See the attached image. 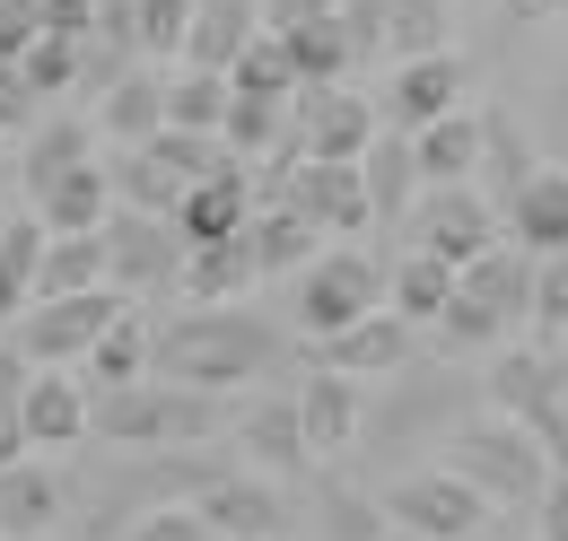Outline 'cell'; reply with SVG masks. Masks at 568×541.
I'll list each match as a JSON object with an SVG mask.
<instances>
[{
  "mask_svg": "<svg viewBox=\"0 0 568 541\" xmlns=\"http://www.w3.org/2000/svg\"><path fill=\"white\" fill-rule=\"evenodd\" d=\"M525 306H534V263L498 245L473 270H455V297H446V315L428 333L446 340V349H498L507 324H525Z\"/></svg>",
  "mask_w": 568,
  "mask_h": 541,
  "instance_id": "5",
  "label": "cell"
},
{
  "mask_svg": "<svg viewBox=\"0 0 568 541\" xmlns=\"http://www.w3.org/2000/svg\"><path fill=\"white\" fill-rule=\"evenodd\" d=\"M358 184H367L376 227H394V218L412 210V140H403V132H376V140H367V157H358Z\"/></svg>",
  "mask_w": 568,
  "mask_h": 541,
  "instance_id": "33",
  "label": "cell"
},
{
  "mask_svg": "<svg viewBox=\"0 0 568 541\" xmlns=\"http://www.w3.org/2000/svg\"><path fill=\"white\" fill-rule=\"evenodd\" d=\"M123 541H211V524H202V516L175 498V507H149V516H141V524H132Z\"/></svg>",
  "mask_w": 568,
  "mask_h": 541,
  "instance_id": "42",
  "label": "cell"
},
{
  "mask_svg": "<svg viewBox=\"0 0 568 541\" xmlns=\"http://www.w3.org/2000/svg\"><path fill=\"white\" fill-rule=\"evenodd\" d=\"M288 140V105H263V96H227V123H219V157L254 166Z\"/></svg>",
  "mask_w": 568,
  "mask_h": 541,
  "instance_id": "36",
  "label": "cell"
},
{
  "mask_svg": "<svg viewBox=\"0 0 568 541\" xmlns=\"http://www.w3.org/2000/svg\"><path fill=\"white\" fill-rule=\"evenodd\" d=\"M490 394H498V419H516L551 463H568V385L560 367H551V349H507L490 367Z\"/></svg>",
  "mask_w": 568,
  "mask_h": 541,
  "instance_id": "8",
  "label": "cell"
},
{
  "mask_svg": "<svg viewBox=\"0 0 568 541\" xmlns=\"http://www.w3.org/2000/svg\"><path fill=\"white\" fill-rule=\"evenodd\" d=\"M385 132L376 123V105L367 96H351V88H297L288 96V166L297 157H315V166H358L367 157V140Z\"/></svg>",
  "mask_w": 568,
  "mask_h": 541,
  "instance_id": "7",
  "label": "cell"
},
{
  "mask_svg": "<svg viewBox=\"0 0 568 541\" xmlns=\"http://www.w3.org/2000/svg\"><path fill=\"white\" fill-rule=\"evenodd\" d=\"M219 123H227V79L219 70H175L166 79V132L219 140Z\"/></svg>",
  "mask_w": 568,
  "mask_h": 541,
  "instance_id": "35",
  "label": "cell"
},
{
  "mask_svg": "<svg viewBox=\"0 0 568 541\" xmlns=\"http://www.w3.org/2000/svg\"><path fill=\"white\" fill-rule=\"evenodd\" d=\"M394 541H412V533H394Z\"/></svg>",
  "mask_w": 568,
  "mask_h": 541,
  "instance_id": "52",
  "label": "cell"
},
{
  "mask_svg": "<svg viewBox=\"0 0 568 541\" xmlns=\"http://www.w3.org/2000/svg\"><path fill=\"white\" fill-rule=\"evenodd\" d=\"M297 437H306V463H324V455H342L358 437V385H342V376H306L297 394Z\"/></svg>",
  "mask_w": 568,
  "mask_h": 541,
  "instance_id": "22",
  "label": "cell"
},
{
  "mask_svg": "<svg viewBox=\"0 0 568 541\" xmlns=\"http://www.w3.org/2000/svg\"><path fill=\"white\" fill-rule=\"evenodd\" d=\"M333 541H376V524H367L358 498H333Z\"/></svg>",
  "mask_w": 568,
  "mask_h": 541,
  "instance_id": "48",
  "label": "cell"
},
{
  "mask_svg": "<svg viewBox=\"0 0 568 541\" xmlns=\"http://www.w3.org/2000/svg\"><path fill=\"white\" fill-rule=\"evenodd\" d=\"M245 254H254V279H281V270H306L315 263V227L297 218V210H254L245 218Z\"/></svg>",
  "mask_w": 568,
  "mask_h": 541,
  "instance_id": "31",
  "label": "cell"
},
{
  "mask_svg": "<svg viewBox=\"0 0 568 541\" xmlns=\"http://www.w3.org/2000/svg\"><path fill=\"white\" fill-rule=\"evenodd\" d=\"M227 428V410L211 394H184V385H123V394H97L88 410V437L114 446V455H175V446H202Z\"/></svg>",
  "mask_w": 568,
  "mask_h": 541,
  "instance_id": "2",
  "label": "cell"
},
{
  "mask_svg": "<svg viewBox=\"0 0 568 541\" xmlns=\"http://www.w3.org/2000/svg\"><path fill=\"white\" fill-rule=\"evenodd\" d=\"M0 184H9V175H0Z\"/></svg>",
  "mask_w": 568,
  "mask_h": 541,
  "instance_id": "53",
  "label": "cell"
},
{
  "mask_svg": "<svg viewBox=\"0 0 568 541\" xmlns=\"http://www.w3.org/2000/svg\"><path fill=\"white\" fill-rule=\"evenodd\" d=\"M88 157H97V123H79V114H53V123H36L27 157H18V193L36 202L53 175H71V166H88Z\"/></svg>",
  "mask_w": 568,
  "mask_h": 541,
  "instance_id": "27",
  "label": "cell"
},
{
  "mask_svg": "<svg viewBox=\"0 0 568 541\" xmlns=\"http://www.w3.org/2000/svg\"><path fill=\"white\" fill-rule=\"evenodd\" d=\"M79 376H88V394H123V385H149V324L123 306L114 324H105V340L79 358Z\"/></svg>",
  "mask_w": 568,
  "mask_h": 541,
  "instance_id": "29",
  "label": "cell"
},
{
  "mask_svg": "<svg viewBox=\"0 0 568 541\" xmlns=\"http://www.w3.org/2000/svg\"><path fill=\"white\" fill-rule=\"evenodd\" d=\"M551 9H560V18H568V0H551Z\"/></svg>",
  "mask_w": 568,
  "mask_h": 541,
  "instance_id": "51",
  "label": "cell"
},
{
  "mask_svg": "<svg viewBox=\"0 0 568 541\" xmlns=\"http://www.w3.org/2000/svg\"><path fill=\"white\" fill-rule=\"evenodd\" d=\"M446 114H464V62H455V53L394 62L385 96H376V123H385V132H403V140H420L428 123H446Z\"/></svg>",
  "mask_w": 568,
  "mask_h": 541,
  "instance_id": "11",
  "label": "cell"
},
{
  "mask_svg": "<svg viewBox=\"0 0 568 541\" xmlns=\"http://www.w3.org/2000/svg\"><path fill=\"white\" fill-rule=\"evenodd\" d=\"M412 218V254L446 270H473L481 254H498V210L473 193V184H455V193H420V210H403Z\"/></svg>",
  "mask_w": 568,
  "mask_h": 541,
  "instance_id": "10",
  "label": "cell"
},
{
  "mask_svg": "<svg viewBox=\"0 0 568 541\" xmlns=\"http://www.w3.org/2000/svg\"><path fill=\"white\" fill-rule=\"evenodd\" d=\"M18 385H27V367H18L9 349H0V402H18Z\"/></svg>",
  "mask_w": 568,
  "mask_h": 541,
  "instance_id": "50",
  "label": "cell"
},
{
  "mask_svg": "<svg viewBox=\"0 0 568 541\" xmlns=\"http://www.w3.org/2000/svg\"><path fill=\"white\" fill-rule=\"evenodd\" d=\"M315 18H342V0H263V35H297Z\"/></svg>",
  "mask_w": 568,
  "mask_h": 541,
  "instance_id": "45",
  "label": "cell"
},
{
  "mask_svg": "<svg viewBox=\"0 0 568 541\" xmlns=\"http://www.w3.org/2000/svg\"><path fill=\"white\" fill-rule=\"evenodd\" d=\"M534 541H568V463L551 472V489L534 498Z\"/></svg>",
  "mask_w": 568,
  "mask_h": 541,
  "instance_id": "46",
  "label": "cell"
},
{
  "mask_svg": "<svg viewBox=\"0 0 568 541\" xmlns=\"http://www.w3.org/2000/svg\"><path fill=\"white\" fill-rule=\"evenodd\" d=\"M446 472H455V480H464V489H473V498L498 516V507H534V498L551 489V472H560V463H551V455H542L516 419H473V428L455 437V463H446Z\"/></svg>",
  "mask_w": 568,
  "mask_h": 541,
  "instance_id": "4",
  "label": "cell"
},
{
  "mask_svg": "<svg viewBox=\"0 0 568 541\" xmlns=\"http://www.w3.org/2000/svg\"><path fill=\"white\" fill-rule=\"evenodd\" d=\"M79 62H88V44H71V35H36L27 44V62H18V88L44 105V96H71L79 88Z\"/></svg>",
  "mask_w": 568,
  "mask_h": 541,
  "instance_id": "39",
  "label": "cell"
},
{
  "mask_svg": "<svg viewBox=\"0 0 568 541\" xmlns=\"http://www.w3.org/2000/svg\"><path fill=\"white\" fill-rule=\"evenodd\" d=\"M88 288H105V236H44L36 306L44 297H88Z\"/></svg>",
  "mask_w": 568,
  "mask_h": 541,
  "instance_id": "34",
  "label": "cell"
},
{
  "mask_svg": "<svg viewBox=\"0 0 568 541\" xmlns=\"http://www.w3.org/2000/svg\"><path fill=\"white\" fill-rule=\"evenodd\" d=\"M385 44H394V62L446 53V0H385Z\"/></svg>",
  "mask_w": 568,
  "mask_h": 541,
  "instance_id": "38",
  "label": "cell"
},
{
  "mask_svg": "<svg viewBox=\"0 0 568 541\" xmlns=\"http://www.w3.org/2000/svg\"><path fill=\"white\" fill-rule=\"evenodd\" d=\"M272 358H281V340L263 333L254 315H175L166 333H149V376L158 385H184V394H245L254 376H272Z\"/></svg>",
  "mask_w": 568,
  "mask_h": 541,
  "instance_id": "1",
  "label": "cell"
},
{
  "mask_svg": "<svg viewBox=\"0 0 568 541\" xmlns=\"http://www.w3.org/2000/svg\"><path fill=\"white\" fill-rule=\"evenodd\" d=\"M175 288L193 297V315H219V306H236V297L263 288V279H254V254H245V236H236V245H202V254H184Z\"/></svg>",
  "mask_w": 568,
  "mask_h": 541,
  "instance_id": "26",
  "label": "cell"
},
{
  "mask_svg": "<svg viewBox=\"0 0 568 541\" xmlns=\"http://www.w3.org/2000/svg\"><path fill=\"white\" fill-rule=\"evenodd\" d=\"M412 175H420L428 193H455L464 175H481V114H446V123H428L412 140Z\"/></svg>",
  "mask_w": 568,
  "mask_h": 541,
  "instance_id": "25",
  "label": "cell"
},
{
  "mask_svg": "<svg viewBox=\"0 0 568 541\" xmlns=\"http://www.w3.org/2000/svg\"><path fill=\"white\" fill-rule=\"evenodd\" d=\"M62 472H44V463H18V472H0V541H53L62 533Z\"/></svg>",
  "mask_w": 568,
  "mask_h": 541,
  "instance_id": "21",
  "label": "cell"
},
{
  "mask_svg": "<svg viewBox=\"0 0 568 541\" xmlns=\"http://www.w3.org/2000/svg\"><path fill=\"white\" fill-rule=\"evenodd\" d=\"M44 27H36V0H0V70L27 62V44H36Z\"/></svg>",
  "mask_w": 568,
  "mask_h": 541,
  "instance_id": "43",
  "label": "cell"
},
{
  "mask_svg": "<svg viewBox=\"0 0 568 541\" xmlns=\"http://www.w3.org/2000/svg\"><path fill=\"white\" fill-rule=\"evenodd\" d=\"M27 463V428H18V402H0V472Z\"/></svg>",
  "mask_w": 568,
  "mask_h": 541,
  "instance_id": "49",
  "label": "cell"
},
{
  "mask_svg": "<svg viewBox=\"0 0 568 541\" xmlns=\"http://www.w3.org/2000/svg\"><path fill=\"white\" fill-rule=\"evenodd\" d=\"M281 210H297L315 236H342L351 245L358 227H376V210H367V184H358V166H315V157H297L281 184Z\"/></svg>",
  "mask_w": 568,
  "mask_h": 541,
  "instance_id": "16",
  "label": "cell"
},
{
  "mask_svg": "<svg viewBox=\"0 0 568 541\" xmlns=\"http://www.w3.org/2000/svg\"><path fill=\"white\" fill-rule=\"evenodd\" d=\"M412 358V324H394V315H367L351 333L315 340V376H342V385H367V376H394Z\"/></svg>",
  "mask_w": 568,
  "mask_h": 541,
  "instance_id": "19",
  "label": "cell"
},
{
  "mask_svg": "<svg viewBox=\"0 0 568 541\" xmlns=\"http://www.w3.org/2000/svg\"><path fill=\"white\" fill-rule=\"evenodd\" d=\"M245 218H254V184H245V166H236V157H219L211 175L175 202L166 227H175V245H184V254H202V245H236V236H245Z\"/></svg>",
  "mask_w": 568,
  "mask_h": 541,
  "instance_id": "17",
  "label": "cell"
},
{
  "mask_svg": "<svg viewBox=\"0 0 568 541\" xmlns=\"http://www.w3.org/2000/svg\"><path fill=\"white\" fill-rule=\"evenodd\" d=\"M27 210H36L44 236H105V227H114V175H105V157H88V166H71V175H53Z\"/></svg>",
  "mask_w": 568,
  "mask_h": 541,
  "instance_id": "18",
  "label": "cell"
},
{
  "mask_svg": "<svg viewBox=\"0 0 568 541\" xmlns=\"http://www.w3.org/2000/svg\"><path fill=\"white\" fill-rule=\"evenodd\" d=\"M525 324L542 333V349H551V340H568V254L534 263V306H525Z\"/></svg>",
  "mask_w": 568,
  "mask_h": 541,
  "instance_id": "41",
  "label": "cell"
},
{
  "mask_svg": "<svg viewBox=\"0 0 568 541\" xmlns=\"http://www.w3.org/2000/svg\"><path fill=\"white\" fill-rule=\"evenodd\" d=\"M175 270H184V245H175V227L166 218H123L114 210V227H105V288L132 306V297H149V288H175Z\"/></svg>",
  "mask_w": 568,
  "mask_h": 541,
  "instance_id": "12",
  "label": "cell"
},
{
  "mask_svg": "<svg viewBox=\"0 0 568 541\" xmlns=\"http://www.w3.org/2000/svg\"><path fill=\"white\" fill-rule=\"evenodd\" d=\"M88 410H97V394H88L79 367H44V376H27V385H18L27 455H71V446H88Z\"/></svg>",
  "mask_w": 568,
  "mask_h": 541,
  "instance_id": "13",
  "label": "cell"
},
{
  "mask_svg": "<svg viewBox=\"0 0 568 541\" xmlns=\"http://www.w3.org/2000/svg\"><path fill=\"white\" fill-rule=\"evenodd\" d=\"M36 27H44V35L88 44V35H97V0H36Z\"/></svg>",
  "mask_w": 568,
  "mask_h": 541,
  "instance_id": "44",
  "label": "cell"
},
{
  "mask_svg": "<svg viewBox=\"0 0 568 541\" xmlns=\"http://www.w3.org/2000/svg\"><path fill=\"white\" fill-rule=\"evenodd\" d=\"M367 315H385V263L376 254L333 245V254H315L297 270V297H288V333L297 340H333L351 324H367Z\"/></svg>",
  "mask_w": 568,
  "mask_h": 541,
  "instance_id": "3",
  "label": "cell"
},
{
  "mask_svg": "<svg viewBox=\"0 0 568 541\" xmlns=\"http://www.w3.org/2000/svg\"><path fill=\"white\" fill-rule=\"evenodd\" d=\"M123 315V297L114 288H88V297H44V306H27L18 324H9V358L27 367V376H44V367H79L97 340H105V324Z\"/></svg>",
  "mask_w": 568,
  "mask_h": 541,
  "instance_id": "6",
  "label": "cell"
},
{
  "mask_svg": "<svg viewBox=\"0 0 568 541\" xmlns=\"http://www.w3.org/2000/svg\"><path fill=\"white\" fill-rule=\"evenodd\" d=\"M385 516H394V533H412V541H490V507L446 472V463L394 480V489H385Z\"/></svg>",
  "mask_w": 568,
  "mask_h": 541,
  "instance_id": "9",
  "label": "cell"
},
{
  "mask_svg": "<svg viewBox=\"0 0 568 541\" xmlns=\"http://www.w3.org/2000/svg\"><path fill=\"white\" fill-rule=\"evenodd\" d=\"M498 236H507V254H525V263L568 254V166L542 157V166L498 202Z\"/></svg>",
  "mask_w": 568,
  "mask_h": 541,
  "instance_id": "14",
  "label": "cell"
},
{
  "mask_svg": "<svg viewBox=\"0 0 568 541\" xmlns=\"http://www.w3.org/2000/svg\"><path fill=\"white\" fill-rule=\"evenodd\" d=\"M288 44V70H297V88H351V53L358 35L342 27V18H315V27H297V35H281Z\"/></svg>",
  "mask_w": 568,
  "mask_h": 541,
  "instance_id": "32",
  "label": "cell"
},
{
  "mask_svg": "<svg viewBox=\"0 0 568 541\" xmlns=\"http://www.w3.org/2000/svg\"><path fill=\"white\" fill-rule=\"evenodd\" d=\"M193 35V0H132V44L141 53H184Z\"/></svg>",
  "mask_w": 568,
  "mask_h": 541,
  "instance_id": "40",
  "label": "cell"
},
{
  "mask_svg": "<svg viewBox=\"0 0 568 541\" xmlns=\"http://www.w3.org/2000/svg\"><path fill=\"white\" fill-rule=\"evenodd\" d=\"M254 35H263V9H254V0H193L184 70H219V79H227V62H236Z\"/></svg>",
  "mask_w": 568,
  "mask_h": 541,
  "instance_id": "23",
  "label": "cell"
},
{
  "mask_svg": "<svg viewBox=\"0 0 568 541\" xmlns=\"http://www.w3.org/2000/svg\"><path fill=\"white\" fill-rule=\"evenodd\" d=\"M27 114H36V96L18 88V70H0V140H18V132H27Z\"/></svg>",
  "mask_w": 568,
  "mask_h": 541,
  "instance_id": "47",
  "label": "cell"
},
{
  "mask_svg": "<svg viewBox=\"0 0 568 541\" xmlns=\"http://www.w3.org/2000/svg\"><path fill=\"white\" fill-rule=\"evenodd\" d=\"M446 297H455V270L428 263V254H403V263L385 270V315L412 324V333H428V324L446 315Z\"/></svg>",
  "mask_w": 568,
  "mask_h": 541,
  "instance_id": "30",
  "label": "cell"
},
{
  "mask_svg": "<svg viewBox=\"0 0 568 541\" xmlns=\"http://www.w3.org/2000/svg\"><path fill=\"white\" fill-rule=\"evenodd\" d=\"M227 437L254 472H306V437H297V402H236L227 410Z\"/></svg>",
  "mask_w": 568,
  "mask_h": 541,
  "instance_id": "20",
  "label": "cell"
},
{
  "mask_svg": "<svg viewBox=\"0 0 568 541\" xmlns=\"http://www.w3.org/2000/svg\"><path fill=\"white\" fill-rule=\"evenodd\" d=\"M227 96H263V105H288V96H297V70H288L281 35H254V44L227 62Z\"/></svg>",
  "mask_w": 568,
  "mask_h": 541,
  "instance_id": "37",
  "label": "cell"
},
{
  "mask_svg": "<svg viewBox=\"0 0 568 541\" xmlns=\"http://www.w3.org/2000/svg\"><path fill=\"white\" fill-rule=\"evenodd\" d=\"M97 140H123V149H149V140L166 132V79H149V70H123L114 88H105V105L88 114Z\"/></svg>",
  "mask_w": 568,
  "mask_h": 541,
  "instance_id": "24",
  "label": "cell"
},
{
  "mask_svg": "<svg viewBox=\"0 0 568 541\" xmlns=\"http://www.w3.org/2000/svg\"><path fill=\"white\" fill-rule=\"evenodd\" d=\"M202 524H211V541H281V489L254 472H202L193 480V498H184Z\"/></svg>",
  "mask_w": 568,
  "mask_h": 541,
  "instance_id": "15",
  "label": "cell"
},
{
  "mask_svg": "<svg viewBox=\"0 0 568 541\" xmlns=\"http://www.w3.org/2000/svg\"><path fill=\"white\" fill-rule=\"evenodd\" d=\"M36 270H44L36 210H0V324H18V315L36 306Z\"/></svg>",
  "mask_w": 568,
  "mask_h": 541,
  "instance_id": "28",
  "label": "cell"
}]
</instances>
